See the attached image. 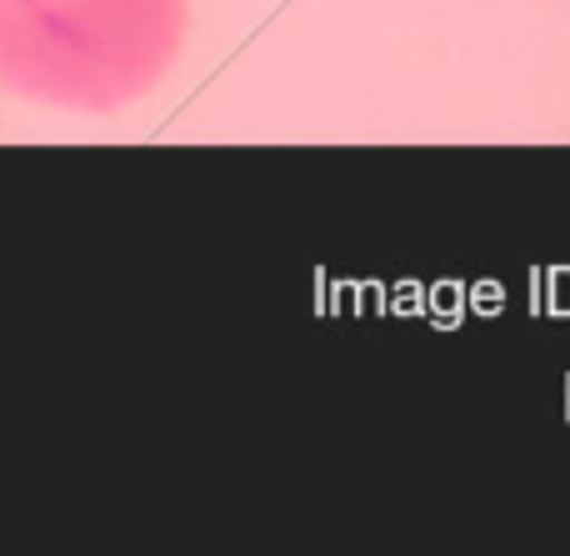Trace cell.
Returning a JSON list of instances; mask_svg holds the SVG:
<instances>
[{
	"label": "cell",
	"instance_id": "6da1fadb",
	"mask_svg": "<svg viewBox=\"0 0 570 556\" xmlns=\"http://www.w3.org/2000/svg\"><path fill=\"white\" fill-rule=\"evenodd\" d=\"M190 0H0V96L60 116H120L166 86Z\"/></svg>",
	"mask_w": 570,
	"mask_h": 556
}]
</instances>
